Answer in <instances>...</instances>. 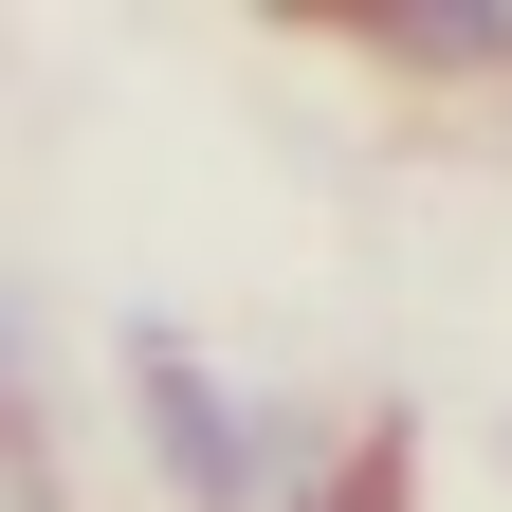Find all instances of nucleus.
<instances>
[{"label":"nucleus","mask_w":512,"mask_h":512,"mask_svg":"<svg viewBox=\"0 0 512 512\" xmlns=\"http://www.w3.org/2000/svg\"><path fill=\"white\" fill-rule=\"evenodd\" d=\"M128 403H147V458H165L183 512H293L311 421H293V403H238L183 330H128Z\"/></svg>","instance_id":"f257e3e1"},{"label":"nucleus","mask_w":512,"mask_h":512,"mask_svg":"<svg viewBox=\"0 0 512 512\" xmlns=\"http://www.w3.org/2000/svg\"><path fill=\"white\" fill-rule=\"evenodd\" d=\"M348 37H384V55H512V0H476V19H439V0H366Z\"/></svg>","instance_id":"f03ea898"}]
</instances>
